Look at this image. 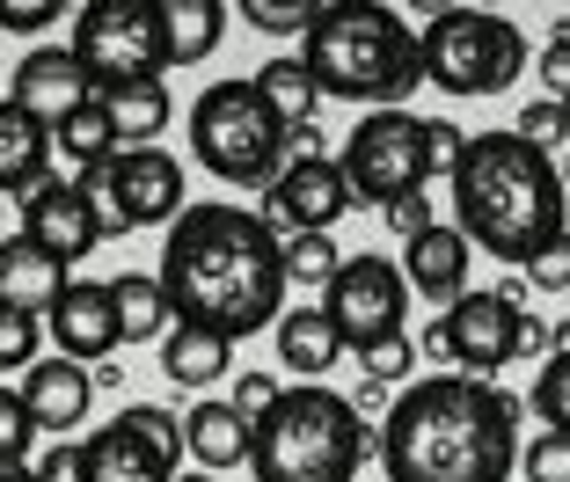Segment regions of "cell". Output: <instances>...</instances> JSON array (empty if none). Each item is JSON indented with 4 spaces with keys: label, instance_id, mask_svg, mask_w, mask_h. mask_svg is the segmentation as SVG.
I'll list each match as a JSON object with an SVG mask.
<instances>
[{
    "label": "cell",
    "instance_id": "cell-1",
    "mask_svg": "<svg viewBox=\"0 0 570 482\" xmlns=\"http://www.w3.org/2000/svg\"><path fill=\"white\" fill-rule=\"evenodd\" d=\"M161 293L176 307V322L227 336H264L285 315V256L278 234L256 205H190L176 227L161 234Z\"/></svg>",
    "mask_w": 570,
    "mask_h": 482
},
{
    "label": "cell",
    "instance_id": "cell-2",
    "mask_svg": "<svg viewBox=\"0 0 570 482\" xmlns=\"http://www.w3.org/2000/svg\"><path fill=\"white\" fill-rule=\"evenodd\" d=\"M520 446V402L498 381L439 373L395 387L373 461L387 482H512Z\"/></svg>",
    "mask_w": 570,
    "mask_h": 482
},
{
    "label": "cell",
    "instance_id": "cell-3",
    "mask_svg": "<svg viewBox=\"0 0 570 482\" xmlns=\"http://www.w3.org/2000/svg\"><path fill=\"white\" fill-rule=\"evenodd\" d=\"M453 227L498 264H534L541 249H556L570 234V190L556 154L527 147L520 132H469L453 161Z\"/></svg>",
    "mask_w": 570,
    "mask_h": 482
},
{
    "label": "cell",
    "instance_id": "cell-4",
    "mask_svg": "<svg viewBox=\"0 0 570 482\" xmlns=\"http://www.w3.org/2000/svg\"><path fill=\"white\" fill-rule=\"evenodd\" d=\"M301 67L315 73L322 102H366V110H410L424 88V51L395 8L381 0H322L301 37Z\"/></svg>",
    "mask_w": 570,
    "mask_h": 482
},
{
    "label": "cell",
    "instance_id": "cell-5",
    "mask_svg": "<svg viewBox=\"0 0 570 482\" xmlns=\"http://www.w3.org/2000/svg\"><path fill=\"white\" fill-rule=\"evenodd\" d=\"M373 446H381V432L352 410V395L301 381L256 416L249 468H256V482H358Z\"/></svg>",
    "mask_w": 570,
    "mask_h": 482
},
{
    "label": "cell",
    "instance_id": "cell-6",
    "mask_svg": "<svg viewBox=\"0 0 570 482\" xmlns=\"http://www.w3.org/2000/svg\"><path fill=\"white\" fill-rule=\"evenodd\" d=\"M190 154L227 190H271L285 176V161H293L285 154V125L256 96V81H219L190 102Z\"/></svg>",
    "mask_w": 570,
    "mask_h": 482
},
{
    "label": "cell",
    "instance_id": "cell-7",
    "mask_svg": "<svg viewBox=\"0 0 570 482\" xmlns=\"http://www.w3.org/2000/svg\"><path fill=\"white\" fill-rule=\"evenodd\" d=\"M424 51V88L439 96H504L527 73V30L498 8H439L417 30Z\"/></svg>",
    "mask_w": 570,
    "mask_h": 482
},
{
    "label": "cell",
    "instance_id": "cell-8",
    "mask_svg": "<svg viewBox=\"0 0 570 482\" xmlns=\"http://www.w3.org/2000/svg\"><path fill=\"white\" fill-rule=\"evenodd\" d=\"M73 184L96 205L102 242H118V234H132V227H176V219L190 213L184 161L168 147H125V154H110V161L81 168Z\"/></svg>",
    "mask_w": 570,
    "mask_h": 482
},
{
    "label": "cell",
    "instance_id": "cell-9",
    "mask_svg": "<svg viewBox=\"0 0 570 482\" xmlns=\"http://www.w3.org/2000/svg\"><path fill=\"white\" fill-rule=\"evenodd\" d=\"M67 51L81 59L88 81H96V96H118V88L168 81V59H161V16H154V0H88V8H73V37H67Z\"/></svg>",
    "mask_w": 570,
    "mask_h": 482
},
{
    "label": "cell",
    "instance_id": "cell-10",
    "mask_svg": "<svg viewBox=\"0 0 570 482\" xmlns=\"http://www.w3.org/2000/svg\"><path fill=\"white\" fill-rule=\"evenodd\" d=\"M344 184H352L358 205H395V198H417L424 184L439 176L432 161V117L417 110H366L344 139Z\"/></svg>",
    "mask_w": 570,
    "mask_h": 482
},
{
    "label": "cell",
    "instance_id": "cell-11",
    "mask_svg": "<svg viewBox=\"0 0 570 482\" xmlns=\"http://www.w3.org/2000/svg\"><path fill=\"white\" fill-rule=\"evenodd\" d=\"M322 315H330V329L344 336V351H366V344H381V336H403V322H410L403 264H387V256H344L336 278L322 285Z\"/></svg>",
    "mask_w": 570,
    "mask_h": 482
},
{
    "label": "cell",
    "instance_id": "cell-12",
    "mask_svg": "<svg viewBox=\"0 0 570 482\" xmlns=\"http://www.w3.org/2000/svg\"><path fill=\"white\" fill-rule=\"evenodd\" d=\"M520 315L527 307H504V293H461L453 307H439V322L424 329V351L439 366H461L475 381L512 366V336H520Z\"/></svg>",
    "mask_w": 570,
    "mask_h": 482
},
{
    "label": "cell",
    "instance_id": "cell-13",
    "mask_svg": "<svg viewBox=\"0 0 570 482\" xmlns=\"http://www.w3.org/2000/svg\"><path fill=\"white\" fill-rule=\"evenodd\" d=\"M352 205L358 198H352V184H344V161H336V154H293L256 213H264L271 234L285 242V234H330Z\"/></svg>",
    "mask_w": 570,
    "mask_h": 482
},
{
    "label": "cell",
    "instance_id": "cell-14",
    "mask_svg": "<svg viewBox=\"0 0 570 482\" xmlns=\"http://www.w3.org/2000/svg\"><path fill=\"white\" fill-rule=\"evenodd\" d=\"M16 213H22V234H30L51 264H67V270L81 264V256L102 249V219H96V205L81 198V184H73V176H45V184L16 205Z\"/></svg>",
    "mask_w": 570,
    "mask_h": 482
},
{
    "label": "cell",
    "instance_id": "cell-15",
    "mask_svg": "<svg viewBox=\"0 0 570 482\" xmlns=\"http://www.w3.org/2000/svg\"><path fill=\"white\" fill-rule=\"evenodd\" d=\"M45 336L59 344V358L73 366H110V351L125 344L118 336V307H110V285L102 278H67V293L51 299Z\"/></svg>",
    "mask_w": 570,
    "mask_h": 482
},
{
    "label": "cell",
    "instance_id": "cell-16",
    "mask_svg": "<svg viewBox=\"0 0 570 482\" xmlns=\"http://www.w3.org/2000/svg\"><path fill=\"white\" fill-rule=\"evenodd\" d=\"M22 410H30V424L45 439H67L88 424V410H96V366H73V358H37L30 373H22Z\"/></svg>",
    "mask_w": 570,
    "mask_h": 482
},
{
    "label": "cell",
    "instance_id": "cell-17",
    "mask_svg": "<svg viewBox=\"0 0 570 482\" xmlns=\"http://www.w3.org/2000/svg\"><path fill=\"white\" fill-rule=\"evenodd\" d=\"M8 96H16L30 117L59 125V117H73L88 96H96V81L81 73V59H73L67 45H37V51H22V67H16V81H8Z\"/></svg>",
    "mask_w": 570,
    "mask_h": 482
},
{
    "label": "cell",
    "instance_id": "cell-18",
    "mask_svg": "<svg viewBox=\"0 0 570 482\" xmlns=\"http://www.w3.org/2000/svg\"><path fill=\"white\" fill-rule=\"evenodd\" d=\"M469 270H475V249H469V234L453 227V219H439V227L417 234V242H403V278H410V293L439 299V307H453V299L469 293Z\"/></svg>",
    "mask_w": 570,
    "mask_h": 482
},
{
    "label": "cell",
    "instance_id": "cell-19",
    "mask_svg": "<svg viewBox=\"0 0 570 482\" xmlns=\"http://www.w3.org/2000/svg\"><path fill=\"white\" fill-rule=\"evenodd\" d=\"M256 424L235 410L227 395H205L184 410V453L198 461V475H227V468H249Z\"/></svg>",
    "mask_w": 570,
    "mask_h": 482
},
{
    "label": "cell",
    "instance_id": "cell-20",
    "mask_svg": "<svg viewBox=\"0 0 570 482\" xmlns=\"http://www.w3.org/2000/svg\"><path fill=\"white\" fill-rule=\"evenodd\" d=\"M51 125L30 117L16 96H0V198H30L51 176Z\"/></svg>",
    "mask_w": 570,
    "mask_h": 482
},
{
    "label": "cell",
    "instance_id": "cell-21",
    "mask_svg": "<svg viewBox=\"0 0 570 482\" xmlns=\"http://www.w3.org/2000/svg\"><path fill=\"white\" fill-rule=\"evenodd\" d=\"M73 270L51 264L45 249H37L30 234H0V307H16V315H51V299L67 293Z\"/></svg>",
    "mask_w": 570,
    "mask_h": 482
},
{
    "label": "cell",
    "instance_id": "cell-22",
    "mask_svg": "<svg viewBox=\"0 0 570 482\" xmlns=\"http://www.w3.org/2000/svg\"><path fill=\"white\" fill-rule=\"evenodd\" d=\"M154 16H161V59L176 73V67H205L213 59L235 8L227 0H154Z\"/></svg>",
    "mask_w": 570,
    "mask_h": 482
},
{
    "label": "cell",
    "instance_id": "cell-23",
    "mask_svg": "<svg viewBox=\"0 0 570 482\" xmlns=\"http://www.w3.org/2000/svg\"><path fill=\"white\" fill-rule=\"evenodd\" d=\"M81 482H176V468L132 432V424H102V432L81 439Z\"/></svg>",
    "mask_w": 570,
    "mask_h": 482
},
{
    "label": "cell",
    "instance_id": "cell-24",
    "mask_svg": "<svg viewBox=\"0 0 570 482\" xmlns=\"http://www.w3.org/2000/svg\"><path fill=\"white\" fill-rule=\"evenodd\" d=\"M161 373L176 387H190V395H205L213 381H235V344L198 329V322H176V329L161 336Z\"/></svg>",
    "mask_w": 570,
    "mask_h": 482
},
{
    "label": "cell",
    "instance_id": "cell-25",
    "mask_svg": "<svg viewBox=\"0 0 570 482\" xmlns=\"http://www.w3.org/2000/svg\"><path fill=\"white\" fill-rule=\"evenodd\" d=\"M336 358H344V336L330 329V315L322 307H285L278 315V366L301 373V381H322V373H336Z\"/></svg>",
    "mask_w": 570,
    "mask_h": 482
},
{
    "label": "cell",
    "instance_id": "cell-26",
    "mask_svg": "<svg viewBox=\"0 0 570 482\" xmlns=\"http://www.w3.org/2000/svg\"><path fill=\"white\" fill-rule=\"evenodd\" d=\"M110 307H118V336H125V344H161V336L176 329V307H168V293H161L154 270H125V278H110Z\"/></svg>",
    "mask_w": 570,
    "mask_h": 482
},
{
    "label": "cell",
    "instance_id": "cell-27",
    "mask_svg": "<svg viewBox=\"0 0 570 482\" xmlns=\"http://www.w3.org/2000/svg\"><path fill=\"white\" fill-rule=\"evenodd\" d=\"M256 81V96L278 110V125L285 132H301V125H315V110H322V88H315V73L301 67V51H278V59H264V67L249 73Z\"/></svg>",
    "mask_w": 570,
    "mask_h": 482
},
{
    "label": "cell",
    "instance_id": "cell-28",
    "mask_svg": "<svg viewBox=\"0 0 570 482\" xmlns=\"http://www.w3.org/2000/svg\"><path fill=\"white\" fill-rule=\"evenodd\" d=\"M110 110V132H118V154L125 147H154L168 132V81H147V88H118V96H102Z\"/></svg>",
    "mask_w": 570,
    "mask_h": 482
},
{
    "label": "cell",
    "instance_id": "cell-29",
    "mask_svg": "<svg viewBox=\"0 0 570 482\" xmlns=\"http://www.w3.org/2000/svg\"><path fill=\"white\" fill-rule=\"evenodd\" d=\"M51 147L67 154L73 168L110 161V154H118V132H110V110H102V96H88L73 117H59V125H51Z\"/></svg>",
    "mask_w": 570,
    "mask_h": 482
},
{
    "label": "cell",
    "instance_id": "cell-30",
    "mask_svg": "<svg viewBox=\"0 0 570 482\" xmlns=\"http://www.w3.org/2000/svg\"><path fill=\"white\" fill-rule=\"evenodd\" d=\"M534 416L549 424V432L570 439V358H563V351H549L541 373H534Z\"/></svg>",
    "mask_w": 570,
    "mask_h": 482
},
{
    "label": "cell",
    "instance_id": "cell-31",
    "mask_svg": "<svg viewBox=\"0 0 570 482\" xmlns=\"http://www.w3.org/2000/svg\"><path fill=\"white\" fill-rule=\"evenodd\" d=\"M37 358H45V322L0 307V373H30Z\"/></svg>",
    "mask_w": 570,
    "mask_h": 482
},
{
    "label": "cell",
    "instance_id": "cell-32",
    "mask_svg": "<svg viewBox=\"0 0 570 482\" xmlns=\"http://www.w3.org/2000/svg\"><path fill=\"white\" fill-rule=\"evenodd\" d=\"M118 424H132V432H139V439H147V446H154V453H161V461H168V468L184 461V416H176V410H161V402H132V410H125V416H118Z\"/></svg>",
    "mask_w": 570,
    "mask_h": 482
},
{
    "label": "cell",
    "instance_id": "cell-33",
    "mask_svg": "<svg viewBox=\"0 0 570 482\" xmlns=\"http://www.w3.org/2000/svg\"><path fill=\"white\" fill-rule=\"evenodd\" d=\"M278 256H285V278H307V285L336 278V242H330V234H285Z\"/></svg>",
    "mask_w": 570,
    "mask_h": 482
},
{
    "label": "cell",
    "instance_id": "cell-34",
    "mask_svg": "<svg viewBox=\"0 0 570 482\" xmlns=\"http://www.w3.org/2000/svg\"><path fill=\"white\" fill-rule=\"evenodd\" d=\"M37 424H30V410H22V395L16 387H0V468H30V453H37Z\"/></svg>",
    "mask_w": 570,
    "mask_h": 482
},
{
    "label": "cell",
    "instance_id": "cell-35",
    "mask_svg": "<svg viewBox=\"0 0 570 482\" xmlns=\"http://www.w3.org/2000/svg\"><path fill=\"white\" fill-rule=\"evenodd\" d=\"M512 132L527 139V147H570V102H549V96H534L520 117H512Z\"/></svg>",
    "mask_w": 570,
    "mask_h": 482
},
{
    "label": "cell",
    "instance_id": "cell-36",
    "mask_svg": "<svg viewBox=\"0 0 570 482\" xmlns=\"http://www.w3.org/2000/svg\"><path fill=\"white\" fill-rule=\"evenodd\" d=\"M358 358V373H366L373 387H395V381H410V336H381V344H366V351H352Z\"/></svg>",
    "mask_w": 570,
    "mask_h": 482
},
{
    "label": "cell",
    "instance_id": "cell-37",
    "mask_svg": "<svg viewBox=\"0 0 570 482\" xmlns=\"http://www.w3.org/2000/svg\"><path fill=\"white\" fill-rule=\"evenodd\" d=\"M520 475L527 482H570V439L563 432H541L520 446Z\"/></svg>",
    "mask_w": 570,
    "mask_h": 482
},
{
    "label": "cell",
    "instance_id": "cell-38",
    "mask_svg": "<svg viewBox=\"0 0 570 482\" xmlns=\"http://www.w3.org/2000/svg\"><path fill=\"white\" fill-rule=\"evenodd\" d=\"M534 73H541V88H549V102H570V22L549 30V45L534 51Z\"/></svg>",
    "mask_w": 570,
    "mask_h": 482
},
{
    "label": "cell",
    "instance_id": "cell-39",
    "mask_svg": "<svg viewBox=\"0 0 570 482\" xmlns=\"http://www.w3.org/2000/svg\"><path fill=\"white\" fill-rule=\"evenodd\" d=\"M235 16H242V22H256V30H271V37H278V30H301V37H307V22H315V8H278V0H242Z\"/></svg>",
    "mask_w": 570,
    "mask_h": 482
},
{
    "label": "cell",
    "instance_id": "cell-40",
    "mask_svg": "<svg viewBox=\"0 0 570 482\" xmlns=\"http://www.w3.org/2000/svg\"><path fill=\"white\" fill-rule=\"evenodd\" d=\"M278 395H285V387H278V373H235V395H227V402H235V410L256 424V416H264Z\"/></svg>",
    "mask_w": 570,
    "mask_h": 482
},
{
    "label": "cell",
    "instance_id": "cell-41",
    "mask_svg": "<svg viewBox=\"0 0 570 482\" xmlns=\"http://www.w3.org/2000/svg\"><path fill=\"white\" fill-rule=\"evenodd\" d=\"M527 285H534V293H570V234L527 264Z\"/></svg>",
    "mask_w": 570,
    "mask_h": 482
},
{
    "label": "cell",
    "instance_id": "cell-42",
    "mask_svg": "<svg viewBox=\"0 0 570 482\" xmlns=\"http://www.w3.org/2000/svg\"><path fill=\"white\" fill-rule=\"evenodd\" d=\"M30 468H37V482H81V439H51Z\"/></svg>",
    "mask_w": 570,
    "mask_h": 482
},
{
    "label": "cell",
    "instance_id": "cell-43",
    "mask_svg": "<svg viewBox=\"0 0 570 482\" xmlns=\"http://www.w3.org/2000/svg\"><path fill=\"white\" fill-rule=\"evenodd\" d=\"M51 22H59V0H0V30L37 37V30H51Z\"/></svg>",
    "mask_w": 570,
    "mask_h": 482
},
{
    "label": "cell",
    "instance_id": "cell-44",
    "mask_svg": "<svg viewBox=\"0 0 570 482\" xmlns=\"http://www.w3.org/2000/svg\"><path fill=\"white\" fill-rule=\"evenodd\" d=\"M381 219H387L395 234H403V242H417L424 227H439V213H432V198H424V190H417V198H395V205H387Z\"/></svg>",
    "mask_w": 570,
    "mask_h": 482
},
{
    "label": "cell",
    "instance_id": "cell-45",
    "mask_svg": "<svg viewBox=\"0 0 570 482\" xmlns=\"http://www.w3.org/2000/svg\"><path fill=\"white\" fill-rule=\"evenodd\" d=\"M556 351V329L541 315H520V336H512V358H549Z\"/></svg>",
    "mask_w": 570,
    "mask_h": 482
},
{
    "label": "cell",
    "instance_id": "cell-46",
    "mask_svg": "<svg viewBox=\"0 0 570 482\" xmlns=\"http://www.w3.org/2000/svg\"><path fill=\"white\" fill-rule=\"evenodd\" d=\"M549 329H556V351L570 358V315H563V322H549Z\"/></svg>",
    "mask_w": 570,
    "mask_h": 482
},
{
    "label": "cell",
    "instance_id": "cell-47",
    "mask_svg": "<svg viewBox=\"0 0 570 482\" xmlns=\"http://www.w3.org/2000/svg\"><path fill=\"white\" fill-rule=\"evenodd\" d=\"M0 482H37V468H0Z\"/></svg>",
    "mask_w": 570,
    "mask_h": 482
},
{
    "label": "cell",
    "instance_id": "cell-48",
    "mask_svg": "<svg viewBox=\"0 0 570 482\" xmlns=\"http://www.w3.org/2000/svg\"><path fill=\"white\" fill-rule=\"evenodd\" d=\"M556 168H563V190H570V154H563V161H556Z\"/></svg>",
    "mask_w": 570,
    "mask_h": 482
},
{
    "label": "cell",
    "instance_id": "cell-49",
    "mask_svg": "<svg viewBox=\"0 0 570 482\" xmlns=\"http://www.w3.org/2000/svg\"><path fill=\"white\" fill-rule=\"evenodd\" d=\"M176 482H219V475H176Z\"/></svg>",
    "mask_w": 570,
    "mask_h": 482
},
{
    "label": "cell",
    "instance_id": "cell-50",
    "mask_svg": "<svg viewBox=\"0 0 570 482\" xmlns=\"http://www.w3.org/2000/svg\"><path fill=\"white\" fill-rule=\"evenodd\" d=\"M0 219H8V198H0Z\"/></svg>",
    "mask_w": 570,
    "mask_h": 482
}]
</instances>
